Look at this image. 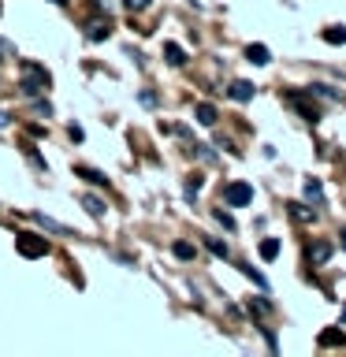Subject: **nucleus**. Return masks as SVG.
<instances>
[{
    "mask_svg": "<svg viewBox=\"0 0 346 357\" xmlns=\"http://www.w3.org/2000/svg\"><path fill=\"white\" fill-rule=\"evenodd\" d=\"M197 123L212 127V123H216V108H212V105H197Z\"/></svg>",
    "mask_w": 346,
    "mask_h": 357,
    "instance_id": "nucleus-12",
    "label": "nucleus"
},
{
    "mask_svg": "<svg viewBox=\"0 0 346 357\" xmlns=\"http://www.w3.org/2000/svg\"><path fill=\"white\" fill-rule=\"evenodd\" d=\"M164 52H167V63H186V52L183 49H179V45H164Z\"/></svg>",
    "mask_w": 346,
    "mask_h": 357,
    "instance_id": "nucleus-14",
    "label": "nucleus"
},
{
    "mask_svg": "<svg viewBox=\"0 0 346 357\" xmlns=\"http://www.w3.org/2000/svg\"><path fill=\"white\" fill-rule=\"evenodd\" d=\"M227 93H231V100H242V105H246V100H253V86L250 82H231Z\"/></svg>",
    "mask_w": 346,
    "mask_h": 357,
    "instance_id": "nucleus-5",
    "label": "nucleus"
},
{
    "mask_svg": "<svg viewBox=\"0 0 346 357\" xmlns=\"http://www.w3.org/2000/svg\"><path fill=\"white\" fill-rule=\"evenodd\" d=\"M306 197H309V201H317V205L324 201V186L317 183V178H309V183H306Z\"/></svg>",
    "mask_w": 346,
    "mask_h": 357,
    "instance_id": "nucleus-13",
    "label": "nucleus"
},
{
    "mask_svg": "<svg viewBox=\"0 0 346 357\" xmlns=\"http://www.w3.org/2000/svg\"><path fill=\"white\" fill-rule=\"evenodd\" d=\"M108 19H97V22H89V38H93V41H105L108 38Z\"/></svg>",
    "mask_w": 346,
    "mask_h": 357,
    "instance_id": "nucleus-9",
    "label": "nucleus"
},
{
    "mask_svg": "<svg viewBox=\"0 0 346 357\" xmlns=\"http://www.w3.org/2000/svg\"><path fill=\"white\" fill-rule=\"evenodd\" d=\"M339 242H343V250H346V231H343V234H339Z\"/></svg>",
    "mask_w": 346,
    "mask_h": 357,
    "instance_id": "nucleus-22",
    "label": "nucleus"
},
{
    "mask_svg": "<svg viewBox=\"0 0 346 357\" xmlns=\"http://www.w3.org/2000/svg\"><path fill=\"white\" fill-rule=\"evenodd\" d=\"M22 89H27V93H41V89H49V75H45L38 63H30L27 71H22Z\"/></svg>",
    "mask_w": 346,
    "mask_h": 357,
    "instance_id": "nucleus-2",
    "label": "nucleus"
},
{
    "mask_svg": "<svg viewBox=\"0 0 346 357\" xmlns=\"http://www.w3.org/2000/svg\"><path fill=\"white\" fill-rule=\"evenodd\" d=\"M15 250H19L22 257H45V253H49V242H45L41 234H19V238H15Z\"/></svg>",
    "mask_w": 346,
    "mask_h": 357,
    "instance_id": "nucleus-1",
    "label": "nucleus"
},
{
    "mask_svg": "<svg viewBox=\"0 0 346 357\" xmlns=\"http://www.w3.org/2000/svg\"><path fill=\"white\" fill-rule=\"evenodd\" d=\"M216 220H220V223H223V227H234V220H231V216H227V212H223V208H220V212H216Z\"/></svg>",
    "mask_w": 346,
    "mask_h": 357,
    "instance_id": "nucleus-20",
    "label": "nucleus"
},
{
    "mask_svg": "<svg viewBox=\"0 0 346 357\" xmlns=\"http://www.w3.org/2000/svg\"><path fill=\"white\" fill-rule=\"evenodd\" d=\"M261 257H264V261H276V257H279V238H264L261 242Z\"/></svg>",
    "mask_w": 346,
    "mask_h": 357,
    "instance_id": "nucleus-11",
    "label": "nucleus"
},
{
    "mask_svg": "<svg viewBox=\"0 0 346 357\" xmlns=\"http://www.w3.org/2000/svg\"><path fill=\"white\" fill-rule=\"evenodd\" d=\"M82 175L89 178V183H97V186H100V183H105V175H100V172H86V167H82Z\"/></svg>",
    "mask_w": 346,
    "mask_h": 357,
    "instance_id": "nucleus-19",
    "label": "nucleus"
},
{
    "mask_svg": "<svg viewBox=\"0 0 346 357\" xmlns=\"http://www.w3.org/2000/svg\"><path fill=\"white\" fill-rule=\"evenodd\" d=\"M246 60L257 63V67H264V63H272V52H268L264 45H250V49H246Z\"/></svg>",
    "mask_w": 346,
    "mask_h": 357,
    "instance_id": "nucleus-4",
    "label": "nucleus"
},
{
    "mask_svg": "<svg viewBox=\"0 0 346 357\" xmlns=\"http://www.w3.org/2000/svg\"><path fill=\"white\" fill-rule=\"evenodd\" d=\"M287 208H290V216H294L298 223H313V220H317V212L306 208V205H298V201H294V205H287Z\"/></svg>",
    "mask_w": 346,
    "mask_h": 357,
    "instance_id": "nucleus-7",
    "label": "nucleus"
},
{
    "mask_svg": "<svg viewBox=\"0 0 346 357\" xmlns=\"http://www.w3.org/2000/svg\"><path fill=\"white\" fill-rule=\"evenodd\" d=\"M343 342H346L343 331H320V346H324V350H331V346H343Z\"/></svg>",
    "mask_w": 346,
    "mask_h": 357,
    "instance_id": "nucleus-8",
    "label": "nucleus"
},
{
    "mask_svg": "<svg viewBox=\"0 0 346 357\" xmlns=\"http://www.w3.org/2000/svg\"><path fill=\"white\" fill-rule=\"evenodd\" d=\"M223 201H227L231 208L250 205V201H253V186H246V183H231L227 190H223Z\"/></svg>",
    "mask_w": 346,
    "mask_h": 357,
    "instance_id": "nucleus-3",
    "label": "nucleus"
},
{
    "mask_svg": "<svg viewBox=\"0 0 346 357\" xmlns=\"http://www.w3.org/2000/svg\"><path fill=\"white\" fill-rule=\"evenodd\" d=\"M328 257H331V245H328V242H313V245H309V261H313V264H324Z\"/></svg>",
    "mask_w": 346,
    "mask_h": 357,
    "instance_id": "nucleus-6",
    "label": "nucleus"
},
{
    "mask_svg": "<svg viewBox=\"0 0 346 357\" xmlns=\"http://www.w3.org/2000/svg\"><path fill=\"white\" fill-rule=\"evenodd\" d=\"M324 41H328V45H346V30L343 26H328V30H324Z\"/></svg>",
    "mask_w": 346,
    "mask_h": 357,
    "instance_id": "nucleus-10",
    "label": "nucleus"
},
{
    "mask_svg": "<svg viewBox=\"0 0 346 357\" xmlns=\"http://www.w3.org/2000/svg\"><path fill=\"white\" fill-rule=\"evenodd\" d=\"M86 208H89V212H93V216H100V212H105V205H100V201H97V197H86Z\"/></svg>",
    "mask_w": 346,
    "mask_h": 357,
    "instance_id": "nucleus-18",
    "label": "nucleus"
},
{
    "mask_svg": "<svg viewBox=\"0 0 346 357\" xmlns=\"http://www.w3.org/2000/svg\"><path fill=\"white\" fill-rule=\"evenodd\" d=\"M175 257H183V261H190V257H194V245H190V242H175Z\"/></svg>",
    "mask_w": 346,
    "mask_h": 357,
    "instance_id": "nucleus-15",
    "label": "nucleus"
},
{
    "mask_svg": "<svg viewBox=\"0 0 346 357\" xmlns=\"http://www.w3.org/2000/svg\"><path fill=\"white\" fill-rule=\"evenodd\" d=\"M209 250L216 253V257H227V245H223V242H216V238H209Z\"/></svg>",
    "mask_w": 346,
    "mask_h": 357,
    "instance_id": "nucleus-17",
    "label": "nucleus"
},
{
    "mask_svg": "<svg viewBox=\"0 0 346 357\" xmlns=\"http://www.w3.org/2000/svg\"><path fill=\"white\" fill-rule=\"evenodd\" d=\"M0 127H8V116H4V112H0Z\"/></svg>",
    "mask_w": 346,
    "mask_h": 357,
    "instance_id": "nucleus-21",
    "label": "nucleus"
},
{
    "mask_svg": "<svg viewBox=\"0 0 346 357\" xmlns=\"http://www.w3.org/2000/svg\"><path fill=\"white\" fill-rule=\"evenodd\" d=\"M123 4H127L130 11H145V8H149V4H153V0H123Z\"/></svg>",
    "mask_w": 346,
    "mask_h": 357,
    "instance_id": "nucleus-16",
    "label": "nucleus"
}]
</instances>
